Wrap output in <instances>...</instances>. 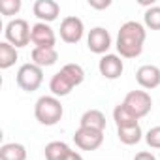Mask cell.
I'll list each match as a JSON object with an SVG mask.
<instances>
[{
    "mask_svg": "<svg viewBox=\"0 0 160 160\" xmlns=\"http://www.w3.org/2000/svg\"><path fill=\"white\" fill-rule=\"evenodd\" d=\"M147 38V30L138 21H126L121 25L117 34V51L121 58H136L143 51V43Z\"/></svg>",
    "mask_w": 160,
    "mask_h": 160,
    "instance_id": "cell-1",
    "label": "cell"
},
{
    "mask_svg": "<svg viewBox=\"0 0 160 160\" xmlns=\"http://www.w3.org/2000/svg\"><path fill=\"white\" fill-rule=\"evenodd\" d=\"M85 81V70L79 64H64L49 81V91L53 92V96L62 98L68 96L75 87H79Z\"/></svg>",
    "mask_w": 160,
    "mask_h": 160,
    "instance_id": "cell-2",
    "label": "cell"
},
{
    "mask_svg": "<svg viewBox=\"0 0 160 160\" xmlns=\"http://www.w3.org/2000/svg\"><path fill=\"white\" fill-rule=\"evenodd\" d=\"M64 115V108L57 96H40L34 104V117L43 126H55Z\"/></svg>",
    "mask_w": 160,
    "mask_h": 160,
    "instance_id": "cell-3",
    "label": "cell"
},
{
    "mask_svg": "<svg viewBox=\"0 0 160 160\" xmlns=\"http://www.w3.org/2000/svg\"><path fill=\"white\" fill-rule=\"evenodd\" d=\"M43 83V70L36 66L34 62H27L17 72V85L25 92H34Z\"/></svg>",
    "mask_w": 160,
    "mask_h": 160,
    "instance_id": "cell-4",
    "label": "cell"
},
{
    "mask_svg": "<svg viewBox=\"0 0 160 160\" xmlns=\"http://www.w3.org/2000/svg\"><path fill=\"white\" fill-rule=\"evenodd\" d=\"M4 34H6V42L17 49V47H27L30 43L32 28H30L28 21H25V19H12L6 25Z\"/></svg>",
    "mask_w": 160,
    "mask_h": 160,
    "instance_id": "cell-5",
    "label": "cell"
},
{
    "mask_svg": "<svg viewBox=\"0 0 160 160\" xmlns=\"http://www.w3.org/2000/svg\"><path fill=\"white\" fill-rule=\"evenodd\" d=\"M124 104L132 109V113L138 119L149 115L151 109H152V98L147 91H130L124 96Z\"/></svg>",
    "mask_w": 160,
    "mask_h": 160,
    "instance_id": "cell-6",
    "label": "cell"
},
{
    "mask_svg": "<svg viewBox=\"0 0 160 160\" xmlns=\"http://www.w3.org/2000/svg\"><path fill=\"white\" fill-rule=\"evenodd\" d=\"M73 141L81 151H96L104 143V132L94 128H81L79 126L73 134Z\"/></svg>",
    "mask_w": 160,
    "mask_h": 160,
    "instance_id": "cell-7",
    "label": "cell"
},
{
    "mask_svg": "<svg viewBox=\"0 0 160 160\" xmlns=\"http://www.w3.org/2000/svg\"><path fill=\"white\" fill-rule=\"evenodd\" d=\"M83 32H85V25H83V21L79 17L68 15V17L62 19V23H60V40L62 42L77 43V42H81Z\"/></svg>",
    "mask_w": 160,
    "mask_h": 160,
    "instance_id": "cell-8",
    "label": "cell"
},
{
    "mask_svg": "<svg viewBox=\"0 0 160 160\" xmlns=\"http://www.w3.org/2000/svg\"><path fill=\"white\" fill-rule=\"evenodd\" d=\"M87 47L96 53V55H108L109 47H111V36L104 27H94L91 28L89 36H87Z\"/></svg>",
    "mask_w": 160,
    "mask_h": 160,
    "instance_id": "cell-9",
    "label": "cell"
},
{
    "mask_svg": "<svg viewBox=\"0 0 160 160\" xmlns=\"http://www.w3.org/2000/svg\"><path fill=\"white\" fill-rule=\"evenodd\" d=\"M30 42L36 47H43V49H53L57 43V34L55 30L47 25V23H36L32 27V34H30Z\"/></svg>",
    "mask_w": 160,
    "mask_h": 160,
    "instance_id": "cell-10",
    "label": "cell"
},
{
    "mask_svg": "<svg viewBox=\"0 0 160 160\" xmlns=\"http://www.w3.org/2000/svg\"><path fill=\"white\" fill-rule=\"evenodd\" d=\"M136 81L141 89L152 91L156 87H160V68L154 64H143L138 68L136 72Z\"/></svg>",
    "mask_w": 160,
    "mask_h": 160,
    "instance_id": "cell-11",
    "label": "cell"
},
{
    "mask_svg": "<svg viewBox=\"0 0 160 160\" xmlns=\"http://www.w3.org/2000/svg\"><path fill=\"white\" fill-rule=\"evenodd\" d=\"M98 70H100V73H102L106 79H119V77L122 75V72H124V64H122V60H121L119 55L108 53V55H104V57L100 58Z\"/></svg>",
    "mask_w": 160,
    "mask_h": 160,
    "instance_id": "cell-12",
    "label": "cell"
},
{
    "mask_svg": "<svg viewBox=\"0 0 160 160\" xmlns=\"http://www.w3.org/2000/svg\"><path fill=\"white\" fill-rule=\"evenodd\" d=\"M34 15L40 19V23H53L58 19L60 15V6L55 2V0H36L32 6Z\"/></svg>",
    "mask_w": 160,
    "mask_h": 160,
    "instance_id": "cell-13",
    "label": "cell"
},
{
    "mask_svg": "<svg viewBox=\"0 0 160 160\" xmlns=\"http://www.w3.org/2000/svg\"><path fill=\"white\" fill-rule=\"evenodd\" d=\"M81 128H94V130H106V115L100 109H87L79 119Z\"/></svg>",
    "mask_w": 160,
    "mask_h": 160,
    "instance_id": "cell-14",
    "label": "cell"
},
{
    "mask_svg": "<svg viewBox=\"0 0 160 160\" xmlns=\"http://www.w3.org/2000/svg\"><path fill=\"white\" fill-rule=\"evenodd\" d=\"M30 57H32V62H34L36 66H40V68L53 66V64L58 60V53H57V49H55V47H53V49L34 47V49H32V53H30Z\"/></svg>",
    "mask_w": 160,
    "mask_h": 160,
    "instance_id": "cell-15",
    "label": "cell"
},
{
    "mask_svg": "<svg viewBox=\"0 0 160 160\" xmlns=\"http://www.w3.org/2000/svg\"><path fill=\"white\" fill-rule=\"evenodd\" d=\"M113 121L117 124V128H122V126H132V124H138V117L132 113V109L122 102L119 106H115L113 109Z\"/></svg>",
    "mask_w": 160,
    "mask_h": 160,
    "instance_id": "cell-16",
    "label": "cell"
},
{
    "mask_svg": "<svg viewBox=\"0 0 160 160\" xmlns=\"http://www.w3.org/2000/svg\"><path fill=\"white\" fill-rule=\"evenodd\" d=\"M117 136H119V141L121 143H124V145H136V143L141 141L143 132H141V126L138 122V124H132V126L117 128Z\"/></svg>",
    "mask_w": 160,
    "mask_h": 160,
    "instance_id": "cell-17",
    "label": "cell"
},
{
    "mask_svg": "<svg viewBox=\"0 0 160 160\" xmlns=\"http://www.w3.org/2000/svg\"><path fill=\"white\" fill-rule=\"evenodd\" d=\"M0 160H27V149L21 143H4L0 147Z\"/></svg>",
    "mask_w": 160,
    "mask_h": 160,
    "instance_id": "cell-18",
    "label": "cell"
},
{
    "mask_svg": "<svg viewBox=\"0 0 160 160\" xmlns=\"http://www.w3.org/2000/svg\"><path fill=\"white\" fill-rule=\"evenodd\" d=\"M17 58H19V53H17V49L12 43H8V42L0 43V68L2 70L12 68L17 62Z\"/></svg>",
    "mask_w": 160,
    "mask_h": 160,
    "instance_id": "cell-19",
    "label": "cell"
},
{
    "mask_svg": "<svg viewBox=\"0 0 160 160\" xmlns=\"http://www.w3.org/2000/svg\"><path fill=\"white\" fill-rule=\"evenodd\" d=\"M72 149L64 141H51L45 145V160H64Z\"/></svg>",
    "mask_w": 160,
    "mask_h": 160,
    "instance_id": "cell-20",
    "label": "cell"
},
{
    "mask_svg": "<svg viewBox=\"0 0 160 160\" xmlns=\"http://www.w3.org/2000/svg\"><path fill=\"white\" fill-rule=\"evenodd\" d=\"M145 27L151 30H160V6H151L143 15Z\"/></svg>",
    "mask_w": 160,
    "mask_h": 160,
    "instance_id": "cell-21",
    "label": "cell"
},
{
    "mask_svg": "<svg viewBox=\"0 0 160 160\" xmlns=\"http://www.w3.org/2000/svg\"><path fill=\"white\" fill-rule=\"evenodd\" d=\"M21 0H0V13L10 17V15H15L19 13L21 10Z\"/></svg>",
    "mask_w": 160,
    "mask_h": 160,
    "instance_id": "cell-22",
    "label": "cell"
},
{
    "mask_svg": "<svg viewBox=\"0 0 160 160\" xmlns=\"http://www.w3.org/2000/svg\"><path fill=\"white\" fill-rule=\"evenodd\" d=\"M145 141L151 149H160V126H154L151 128L147 134H145Z\"/></svg>",
    "mask_w": 160,
    "mask_h": 160,
    "instance_id": "cell-23",
    "label": "cell"
},
{
    "mask_svg": "<svg viewBox=\"0 0 160 160\" xmlns=\"http://www.w3.org/2000/svg\"><path fill=\"white\" fill-rule=\"evenodd\" d=\"M89 6L94 10H106L111 6V0H89Z\"/></svg>",
    "mask_w": 160,
    "mask_h": 160,
    "instance_id": "cell-24",
    "label": "cell"
},
{
    "mask_svg": "<svg viewBox=\"0 0 160 160\" xmlns=\"http://www.w3.org/2000/svg\"><path fill=\"white\" fill-rule=\"evenodd\" d=\"M134 160H156V156L152 152H149V151H141V152H138L134 156Z\"/></svg>",
    "mask_w": 160,
    "mask_h": 160,
    "instance_id": "cell-25",
    "label": "cell"
},
{
    "mask_svg": "<svg viewBox=\"0 0 160 160\" xmlns=\"http://www.w3.org/2000/svg\"><path fill=\"white\" fill-rule=\"evenodd\" d=\"M64 160H83V156L79 154V152H75V151H70V152H68V156H66Z\"/></svg>",
    "mask_w": 160,
    "mask_h": 160,
    "instance_id": "cell-26",
    "label": "cell"
}]
</instances>
